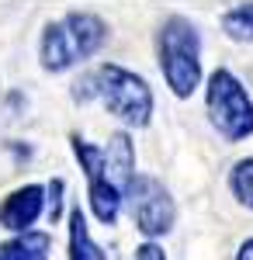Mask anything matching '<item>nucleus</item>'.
Listing matches in <instances>:
<instances>
[{
	"instance_id": "nucleus-5",
	"label": "nucleus",
	"mask_w": 253,
	"mask_h": 260,
	"mask_svg": "<svg viewBox=\"0 0 253 260\" xmlns=\"http://www.w3.org/2000/svg\"><path fill=\"white\" fill-rule=\"evenodd\" d=\"M205 111L212 128L229 142H243L253 136V101L243 80L233 70H212L205 83Z\"/></svg>"
},
{
	"instance_id": "nucleus-8",
	"label": "nucleus",
	"mask_w": 253,
	"mask_h": 260,
	"mask_svg": "<svg viewBox=\"0 0 253 260\" xmlns=\"http://www.w3.org/2000/svg\"><path fill=\"white\" fill-rule=\"evenodd\" d=\"M49 250H52L49 233L28 229L0 243V260H49Z\"/></svg>"
},
{
	"instance_id": "nucleus-7",
	"label": "nucleus",
	"mask_w": 253,
	"mask_h": 260,
	"mask_svg": "<svg viewBox=\"0 0 253 260\" xmlns=\"http://www.w3.org/2000/svg\"><path fill=\"white\" fill-rule=\"evenodd\" d=\"M42 212H45V187L42 184H21L0 201V225L18 236L39 222Z\"/></svg>"
},
{
	"instance_id": "nucleus-6",
	"label": "nucleus",
	"mask_w": 253,
	"mask_h": 260,
	"mask_svg": "<svg viewBox=\"0 0 253 260\" xmlns=\"http://www.w3.org/2000/svg\"><path fill=\"white\" fill-rule=\"evenodd\" d=\"M125 205H129V215L136 222V229L142 236H149V243L167 236L177 222V205L167 191V184H160L149 174L132 177L129 191H125Z\"/></svg>"
},
{
	"instance_id": "nucleus-10",
	"label": "nucleus",
	"mask_w": 253,
	"mask_h": 260,
	"mask_svg": "<svg viewBox=\"0 0 253 260\" xmlns=\"http://www.w3.org/2000/svg\"><path fill=\"white\" fill-rule=\"evenodd\" d=\"M222 31L233 42L253 45V4H236L233 11L222 14Z\"/></svg>"
},
{
	"instance_id": "nucleus-14",
	"label": "nucleus",
	"mask_w": 253,
	"mask_h": 260,
	"mask_svg": "<svg viewBox=\"0 0 253 260\" xmlns=\"http://www.w3.org/2000/svg\"><path fill=\"white\" fill-rule=\"evenodd\" d=\"M236 260H253V236L239 243V250H236Z\"/></svg>"
},
{
	"instance_id": "nucleus-3",
	"label": "nucleus",
	"mask_w": 253,
	"mask_h": 260,
	"mask_svg": "<svg viewBox=\"0 0 253 260\" xmlns=\"http://www.w3.org/2000/svg\"><path fill=\"white\" fill-rule=\"evenodd\" d=\"M108 39L104 18L90 11H70L66 18L49 21L39 39V59L45 73H66L70 66L90 59Z\"/></svg>"
},
{
	"instance_id": "nucleus-2",
	"label": "nucleus",
	"mask_w": 253,
	"mask_h": 260,
	"mask_svg": "<svg viewBox=\"0 0 253 260\" xmlns=\"http://www.w3.org/2000/svg\"><path fill=\"white\" fill-rule=\"evenodd\" d=\"M73 98L77 101H101L118 121H125L129 128H146L153 118V90L139 73L104 62L98 70H90L83 80L73 83Z\"/></svg>"
},
{
	"instance_id": "nucleus-13",
	"label": "nucleus",
	"mask_w": 253,
	"mask_h": 260,
	"mask_svg": "<svg viewBox=\"0 0 253 260\" xmlns=\"http://www.w3.org/2000/svg\"><path fill=\"white\" fill-rule=\"evenodd\" d=\"M136 260H167V253H163L156 243H142L136 250Z\"/></svg>"
},
{
	"instance_id": "nucleus-12",
	"label": "nucleus",
	"mask_w": 253,
	"mask_h": 260,
	"mask_svg": "<svg viewBox=\"0 0 253 260\" xmlns=\"http://www.w3.org/2000/svg\"><path fill=\"white\" fill-rule=\"evenodd\" d=\"M62 191H66V184H62V180H49V187H45V194H49V219L56 222L59 219V212H62Z\"/></svg>"
},
{
	"instance_id": "nucleus-11",
	"label": "nucleus",
	"mask_w": 253,
	"mask_h": 260,
	"mask_svg": "<svg viewBox=\"0 0 253 260\" xmlns=\"http://www.w3.org/2000/svg\"><path fill=\"white\" fill-rule=\"evenodd\" d=\"M229 191L243 208H253V156L239 160L229 170Z\"/></svg>"
},
{
	"instance_id": "nucleus-4",
	"label": "nucleus",
	"mask_w": 253,
	"mask_h": 260,
	"mask_svg": "<svg viewBox=\"0 0 253 260\" xmlns=\"http://www.w3.org/2000/svg\"><path fill=\"white\" fill-rule=\"evenodd\" d=\"M156 56H160V73L174 98L187 101L201 87V35L195 21H187L184 14L163 21L156 35Z\"/></svg>"
},
{
	"instance_id": "nucleus-9",
	"label": "nucleus",
	"mask_w": 253,
	"mask_h": 260,
	"mask_svg": "<svg viewBox=\"0 0 253 260\" xmlns=\"http://www.w3.org/2000/svg\"><path fill=\"white\" fill-rule=\"evenodd\" d=\"M70 260H108V257H104V250L90 240L87 215H83L80 205L70 212Z\"/></svg>"
},
{
	"instance_id": "nucleus-1",
	"label": "nucleus",
	"mask_w": 253,
	"mask_h": 260,
	"mask_svg": "<svg viewBox=\"0 0 253 260\" xmlns=\"http://www.w3.org/2000/svg\"><path fill=\"white\" fill-rule=\"evenodd\" d=\"M70 146L87 174V201H90L94 219L104 225H115L118 212L125 205V191L136 177V146L129 139V132H115L108 146H94L80 132H73Z\"/></svg>"
}]
</instances>
